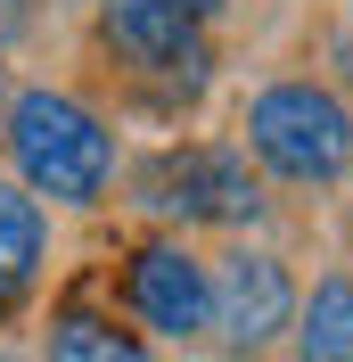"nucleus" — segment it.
Returning <instances> with one entry per match:
<instances>
[{
  "label": "nucleus",
  "instance_id": "1",
  "mask_svg": "<svg viewBox=\"0 0 353 362\" xmlns=\"http://www.w3.org/2000/svg\"><path fill=\"white\" fill-rule=\"evenodd\" d=\"M0 148H8V181L33 189V198H49V206L90 214V206L115 198V165H124L115 157V132H107V115L90 99H74V90H49V83L8 90Z\"/></svg>",
  "mask_w": 353,
  "mask_h": 362
},
{
  "label": "nucleus",
  "instance_id": "2",
  "mask_svg": "<svg viewBox=\"0 0 353 362\" xmlns=\"http://www.w3.org/2000/svg\"><path fill=\"white\" fill-rule=\"evenodd\" d=\"M239 148L255 173L287 181V189H337L353 173V107L312 74H280L246 99Z\"/></svg>",
  "mask_w": 353,
  "mask_h": 362
},
{
  "label": "nucleus",
  "instance_id": "3",
  "mask_svg": "<svg viewBox=\"0 0 353 362\" xmlns=\"http://www.w3.org/2000/svg\"><path fill=\"white\" fill-rule=\"evenodd\" d=\"M132 206H148L164 230H255L271 214L263 173L239 140H173L132 173Z\"/></svg>",
  "mask_w": 353,
  "mask_h": 362
},
{
  "label": "nucleus",
  "instance_id": "4",
  "mask_svg": "<svg viewBox=\"0 0 353 362\" xmlns=\"http://www.w3.org/2000/svg\"><path fill=\"white\" fill-rule=\"evenodd\" d=\"M124 321L156 346L214 338V255L189 247V230H148L124 255Z\"/></svg>",
  "mask_w": 353,
  "mask_h": 362
},
{
  "label": "nucleus",
  "instance_id": "5",
  "mask_svg": "<svg viewBox=\"0 0 353 362\" xmlns=\"http://www.w3.org/2000/svg\"><path fill=\"white\" fill-rule=\"evenodd\" d=\"M99 42L132 83L164 90V99H198L214 74V42L181 0H99Z\"/></svg>",
  "mask_w": 353,
  "mask_h": 362
},
{
  "label": "nucleus",
  "instance_id": "6",
  "mask_svg": "<svg viewBox=\"0 0 353 362\" xmlns=\"http://www.w3.org/2000/svg\"><path fill=\"white\" fill-rule=\"evenodd\" d=\"M296 272L280 264L271 247H222L214 255V346L230 362H255L287 338V321H296Z\"/></svg>",
  "mask_w": 353,
  "mask_h": 362
},
{
  "label": "nucleus",
  "instance_id": "7",
  "mask_svg": "<svg viewBox=\"0 0 353 362\" xmlns=\"http://www.w3.org/2000/svg\"><path fill=\"white\" fill-rule=\"evenodd\" d=\"M42 272H49V206L0 173V321L33 305Z\"/></svg>",
  "mask_w": 353,
  "mask_h": 362
},
{
  "label": "nucleus",
  "instance_id": "8",
  "mask_svg": "<svg viewBox=\"0 0 353 362\" xmlns=\"http://www.w3.org/2000/svg\"><path fill=\"white\" fill-rule=\"evenodd\" d=\"M42 362H164V346L140 338L124 313H99L90 296H66L42 329Z\"/></svg>",
  "mask_w": 353,
  "mask_h": 362
},
{
  "label": "nucleus",
  "instance_id": "9",
  "mask_svg": "<svg viewBox=\"0 0 353 362\" xmlns=\"http://www.w3.org/2000/svg\"><path fill=\"white\" fill-rule=\"evenodd\" d=\"M296 362H353V272H321L287 321Z\"/></svg>",
  "mask_w": 353,
  "mask_h": 362
},
{
  "label": "nucleus",
  "instance_id": "10",
  "mask_svg": "<svg viewBox=\"0 0 353 362\" xmlns=\"http://www.w3.org/2000/svg\"><path fill=\"white\" fill-rule=\"evenodd\" d=\"M25 25H33V0H0V49H17Z\"/></svg>",
  "mask_w": 353,
  "mask_h": 362
},
{
  "label": "nucleus",
  "instance_id": "11",
  "mask_svg": "<svg viewBox=\"0 0 353 362\" xmlns=\"http://www.w3.org/2000/svg\"><path fill=\"white\" fill-rule=\"evenodd\" d=\"M181 8H189L198 25H222V8H230V0H181Z\"/></svg>",
  "mask_w": 353,
  "mask_h": 362
},
{
  "label": "nucleus",
  "instance_id": "12",
  "mask_svg": "<svg viewBox=\"0 0 353 362\" xmlns=\"http://www.w3.org/2000/svg\"><path fill=\"white\" fill-rule=\"evenodd\" d=\"M0 362H25V354H8V346H0Z\"/></svg>",
  "mask_w": 353,
  "mask_h": 362
},
{
  "label": "nucleus",
  "instance_id": "13",
  "mask_svg": "<svg viewBox=\"0 0 353 362\" xmlns=\"http://www.w3.org/2000/svg\"><path fill=\"white\" fill-rule=\"evenodd\" d=\"M345 181H353V173H345Z\"/></svg>",
  "mask_w": 353,
  "mask_h": 362
}]
</instances>
